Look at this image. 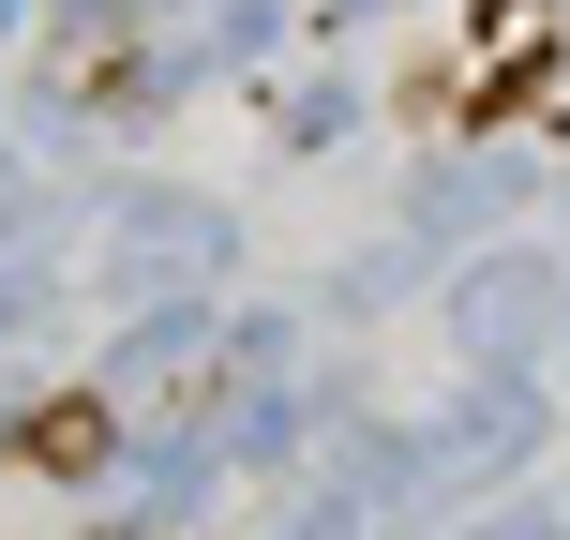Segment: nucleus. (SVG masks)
Returning a JSON list of instances; mask_svg holds the SVG:
<instances>
[{
  "label": "nucleus",
  "instance_id": "nucleus-1",
  "mask_svg": "<svg viewBox=\"0 0 570 540\" xmlns=\"http://www.w3.org/2000/svg\"><path fill=\"white\" fill-rule=\"evenodd\" d=\"M541 271H481V345H541Z\"/></svg>",
  "mask_w": 570,
  "mask_h": 540
},
{
  "label": "nucleus",
  "instance_id": "nucleus-2",
  "mask_svg": "<svg viewBox=\"0 0 570 540\" xmlns=\"http://www.w3.org/2000/svg\"><path fill=\"white\" fill-rule=\"evenodd\" d=\"M481 60H541V0H481Z\"/></svg>",
  "mask_w": 570,
  "mask_h": 540
},
{
  "label": "nucleus",
  "instance_id": "nucleus-3",
  "mask_svg": "<svg viewBox=\"0 0 570 540\" xmlns=\"http://www.w3.org/2000/svg\"><path fill=\"white\" fill-rule=\"evenodd\" d=\"M0 210H16V166H0Z\"/></svg>",
  "mask_w": 570,
  "mask_h": 540
}]
</instances>
